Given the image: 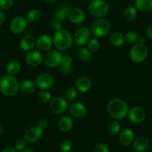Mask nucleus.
Segmentation results:
<instances>
[{"label": "nucleus", "instance_id": "4c0bfd02", "mask_svg": "<svg viewBox=\"0 0 152 152\" xmlns=\"http://www.w3.org/2000/svg\"><path fill=\"white\" fill-rule=\"evenodd\" d=\"M26 146H27V141H26L25 139H18V140L15 142L14 148H15L17 151H22L26 149Z\"/></svg>", "mask_w": 152, "mask_h": 152}, {"label": "nucleus", "instance_id": "09e8293b", "mask_svg": "<svg viewBox=\"0 0 152 152\" xmlns=\"http://www.w3.org/2000/svg\"><path fill=\"white\" fill-rule=\"evenodd\" d=\"M2 133H3V126H2V125L0 122V136L2 135Z\"/></svg>", "mask_w": 152, "mask_h": 152}, {"label": "nucleus", "instance_id": "2eb2a0df", "mask_svg": "<svg viewBox=\"0 0 152 152\" xmlns=\"http://www.w3.org/2000/svg\"><path fill=\"white\" fill-rule=\"evenodd\" d=\"M53 45V40L49 35L42 34L36 39V46L40 52H49Z\"/></svg>", "mask_w": 152, "mask_h": 152}, {"label": "nucleus", "instance_id": "a878e982", "mask_svg": "<svg viewBox=\"0 0 152 152\" xmlns=\"http://www.w3.org/2000/svg\"><path fill=\"white\" fill-rule=\"evenodd\" d=\"M110 41L116 47H121L125 42V35L119 31L113 32L110 37Z\"/></svg>", "mask_w": 152, "mask_h": 152}, {"label": "nucleus", "instance_id": "412c9836", "mask_svg": "<svg viewBox=\"0 0 152 152\" xmlns=\"http://www.w3.org/2000/svg\"><path fill=\"white\" fill-rule=\"evenodd\" d=\"M37 86L35 82L30 79H25L20 84V90L25 95H31L36 90Z\"/></svg>", "mask_w": 152, "mask_h": 152}, {"label": "nucleus", "instance_id": "5701e85b", "mask_svg": "<svg viewBox=\"0 0 152 152\" xmlns=\"http://www.w3.org/2000/svg\"><path fill=\"white\" fill-rule=\"evenodd\" d=\"M73 124H74V122H73L72 119L71 117L68 116H64L60 118L58 126L60 131L66 133L71 131L73 127Z\"/></svg>", "mask_w": 152, "mask_h": 152}, {"label": "nucleus", "instance_id": "72a5a7b5", "mask_svg": "<svg viewBox=\"0 0 152 152\" xmlns=\"http://www.w3.org/2000/svg\"><path fill=\"white\" fill-rule=\"evenodd\" d=\"M78 97V90L74 87H68L65 91V99L68 102H74Z\"/></svg>", "mask_w": 152, "mask_h": 152}, {"label": "nucleus", "instance_id": "b1692460", "mask_svg": "<svg viewBox=\"0 0 152 152\" xmlns=\"http://www.w3.org/2000/svg\"><path fill=\"white\" fill-rule=\"evenodd\" d=\"M61 72L64 75H69L72 71V59L69 55H64L61 64Z\"/></svg>", "mask_w": 152, "mask_h": 152}, {"label": "nucleus", "instance_id": "9d476101", "mask_svg": "<svg viewBox=\"0 0 152 152\" xmlns=\"http://www.w3.org/2000/svg\"><path fill=\"white\" fill-rule=\"evenodd\" d=\"M63 57L64 55L59 51L50 50L45 55L44 62L47 66L50 68H55L61 65Z\"/></svg>", "mask_w": 152, "mask_h": 152}, {"label": "nucleus", "instance_id": "7c9ffc66", "mask_svg": "<svg viewBox=\"0 0 152 152\" xmlns=\"http://www.w3.org/2000/svg\"><path fill=\"white\" fill-rule=\"evenodd\" d=\"M140 37L139 36L138 34L136 31H129L125 34V41L128 43H131V44L138 43L139 40H140Z\"/></svg>", "mask_w": 152, "mask_h": 152}, {"label": "nucleus", "instance_id": "6ab92c4d", "mask_svg": "<svg viewBox=\"0 0 152 152\" xmlns=\"http://www.w3.org/2000/svg\"><path fill=\"white\" fill-rule=\"evenodd\" d=\"M36 46V38L32 34H26L21 39L20 47L25 52H28L33 50Z\"/></svg>", "mask_w": 152, "mask_h": 152}, {"label": "nucleus", "instance_id": "58836bf2", "mask_svg": "<svg viewBox=\"0 0 152 152\" xmlns=\"http://www.w3.org/2000/svg\"><path fill=\"white\" fill-rule=\"evenodd\" d=\"M14 0H0V9L9 10L14 6Z\"/></svg>", "mask_w": 152, "mask_h": 152}, {"label": "nucleus", "instance_id": "ddd939ff", "mask_svg": "<svg viewBox=\"0 0 152 152\" xmlns=\"http://www.w3.org/2000/svg\"><path fill=\"white\" fill-rule=\"evenodd\" d=\"M27 23L28 22L26 18L17 16L13 18L10 23V30L14 34H20L26 29Z\"/></svg>", "mask_w": 152, "mask_h": 152}, {"label": "nucleus", "instance_id": "473e14b6", "mask_svg": "<svg viewBox=\"0 0 152 152\" xmlns=\"http://www.w3.org/2000/svg\"><path fill=\"white\" fill-rule=\"evenodd\" d=\"M101 43L97 37L92 38L87 43V49L90 51V52H96L100 49Z\"/></svg>", "mask_w": 152, "mask_h": 152}, {"label": "nucleus", "instance_id": "6e6552de", "mask_svg": "<svg viewBox=\"0 0 152 152\" xmlns=\"http://www.w3.org/2000/svg\"><path fill=\"white\" fill-rule=\"evenodd\" d=\"M53 76L48 72H43L38 75L35 80V84L37 88L41 90H48L54 84Z\"/></svg>", "mask_w": 152, "mask_h": 152}, {"label": "nucleus", "instance_id": "1a4fd4ad", "mask_svg": "<svg viewBox=\"0 0 152 152\" xmlns=\"http://www.w3.org/2000/svg\"><path fill=\"white\" fill-rule=\"evenodd\" d=\"M90 34H91V31L90 29L86 26H82V27L78 28L75 31L73 36V40L75 42L77 45L83 46L86 43H88L90 39Z\"/></svg>", "mask_w": 152, "mask_h": 152}, {"label": "nucleus", "instance_id": "f704fd0d", "mask_svg": "<svg viewBox=\"0 0 152 152\" xmlns=\"http://www.w3.org/2000/svg\"><path fill=\"white\" fill-rule=\"evenodd\" d=\"M69 10V8H64V7L58 9L55 14V20L60 22H63L64 20H65L67 18V14H68Z\"/></svg>", "mask_w": 152, "mask_h": 152}, {"label": "nucleus", "instance_id": "37998d69", "mask_svg": "<svg viewBox=\"0 0 152 152\" xmlns=\"http://www.w3.org/2000/svg\"><path fill=\"white\" fill-rule=\"evenodd\" d=\"M145 34H146V36H147L149 39L152 40V25L149 26L148 27L146 28Z\"/></svg>", "mask_w": 152, "mask_h": 152}, {"label": "nucleus", "instance_id": "20e7f679", "mask_svg": "<svg viewBox=\"0 0 152 152\" xmlns=\"http://www.w3.org/2000/svg\"><path fill=\"white\" fill-rule=\"evenodd\" d=\"M110 6L106 0H92L88 5V11L96 18H104L108 14Z\"/></svg>", "mask_w": 152, "mask_h": 152}, {"label": "nucleus", "instance_id": "8fccbe9b", "mask_svg": "<svg viewBox=\"0 0 152 152\" xmlns=\"http://www.w3.org/2000/svg\"><path fill=\"white\" fill-rule=\"evenodd\" d=\"M21 152H34V151L33 150H31V149H25V150H23V151H22Z\"/></svg>", "mask_w": 152, "mask_h": 152}, {"label": "nucleus", "instance_id": "4468645a", "mask_svg": "<svg viewBox=\"0 0 152 152\" xmlns=\"http://www.w3.org/2000/svg\"><path fill=\"white\" fill-rule=\"evenodd\" d=\"M26 64L30 66L36 67L40 66L44 61L43 55L39 50H31L27 52L25 58Z\"/></svg>", "mask_w": 152, "mask_h": 152}, {"label": "nucleus", "instance_id": "39448f33", "mask_svg": "<svg viewBox=\"0 0 152 152\" xmlns=\"http://www.w3.org/2000/svg\"><path fill=\"white\" fill-rule=\"evenodd\" d=\"M111 25L106 18H99L95 20L91 26V32L96 37H103L110 31Z\"/></svg>", "mask_w": 152, "mask_h": 152}, {"label": "nucleus", "instance_id": "a211bd4d", "mask_svg": "<svg viewBox=\"0 0 152 152\" xmlns=\"http://www.w3.org/2000/svg\"><path fill=\"white\" fill-rule=\"evenodd\" d=\"M135 140L134 132L130 128H125L122 130L119 134V142L124 146H128L133 143Z\"/></svg>", "mask_w": 152, "mask_h": 152}, {"label": "nucleus", "instance_id": "f3484780", "mask_svg": "<svg viewBox=\"0 0 152 152\" xmlns=\"http://www.w3.org/2000/svg\"><path fill=\"white\" fill-rule=\"evenodd\" d=\"M44 130L38 126L31 127L26 131L24 134V139L28 142H35L40 140L43 134Z\"/></svg>", "mask_w": 152, "mask_h": 152}, {"label": "nucleus", "instance_id": "f257e3e1", "mask_svg": "<svg viewBox=\"0 0 152 152\" xmlns=\"http://www.w3.org/2000/svg\"><path fill=\"white\" fill-rule=\"evenodd\" d=\"M110 116L115 120H122L128 116L129 107L125 100L119 98L113 99L107 106Z\"/></svg>", "mask_w": 152, "mask_h": 152}, {"label": "nucleus", "instance_id": "c9c22d12", "mask_svg": "<svg viewBox=\"0 0 152 152\" xmlns=\"http://www.w3.org/2000/svg\"><path fill=\"white\" fill-rule=\"evenodd\" d=\"M39 99L40 102L43 103H49L52 99V95L48 90H41L38 95Z\"/></svg>", "mask_w": 152, "mask_h": 152}, {"label": "nucleus", "instance_id": "de8ad7c7", "mask_svg": "<svg viewBox=\"0 0 152 152\" xmlns=\"http://www.w3.org/2000/svg\"><path fill=\"white\" fill-rule=\"evenodd\" d=\"M48 4H54L57 2V0H45Z\"/></svg>", "mask_w": 152, "mask_h": 152}, {"label": "nucleus", "instance_id": "423d86ee", "mask_svg": "<svg viewBox=\"0 0 152 152\" xmlns=\"http://www.w3.org/2000/svg\"><path fill=\"white\" fill-rule=\"evenodd\" d=\"M130 58L134 63H142L148 55L147 46L143 43H136L130 50Z\"/></svg>", "mask_w": 152, "mask_h": 152}, {"label": "nucleus", "instance_id": "a18cd8bd", "mask_svg": "<svg viewBox=\"0 0 152 152\" xmlns=\"http://www.w3.org/2000/svg\"><path fill=\"white\" fill-rule=\"evenodd\" d=\"M2 152H19V151H17L14 148L7 147V148H5L2 151Z\"/></svg>", "mask_w": 152, "mask_h": 152}, {"label": "nucleus", "instance_id": "e433bc0d", "mask_svg": "<svg viewBox=\"0 0 152 152\" xmlns=\"http://www.w3.org/2000/svg\"><path fill=\"white\" fill-rule=\"evenodd\" d=\"M60 148L62 152H69L72 148V142L69 140H64L60 143Z\"/></svg>", "mask_w": 152, "mask_h": 152}, {"label": "nucleus", "instance_id": "f8f14e48", "mask_svg": "<svg viewBox=\"0 0 152 152\" xmlns=\"http://www.w3.org/2000/svg\"><path fill=\"white\" fill-rule=\"evenodd\" d=\"M67 18L73 24L79 25L86 20V14L84 10L79 8H72L69 10Z\"/></svg>", "mask_w": 152, "mask_h": 152}, {"label": "nucleus", "instance_id": "f03ea898", "mask_svg": "<svg viewBox=\"0 0 152 152\" xmlns=\"http://www.w3.org/2000/svg\"><path fill=\"white\" fill-rule=\"evenodd\" d=\"M20 90V84L14 75H7L0 80V92L4 96H14Z\"/></svg>", "mask_w": 152, "mask_h": 152}, {"label": "nucleus", "instance_id": "dca6fc26", "mask_svg": "<svg viewBox=\"0 0 152 152\" xmlns=\"http://www.w3.org/2000/svg\"><path fill=\"white\" fill-rule=\"evenodd\" d=\"M70 114L75 118L81 119L84 117L87 113V108L86 105L82 102H74L69 107Z\"/></svg>", "mask_w": 152, "mask_h": 152}, {"label": "nucleus", "instance_id": "393cba45", "mask_svg": "<svg viewBox=\"0 0 152 152\" xmlns=\"http://www.w3.org/2000/svg\"><path fill=\"white\" fill-rule=\"evenodd\" d=\"M135 8L143 13L152 11V0H136Z\"/></svg>", "mask_w": 152, "mask_h": 152}, {"label": "nucleus", "instance_id": "49530a36", "mask_svg": "<svg viewBox=\"0 0 152 152\" xmlns=\"http://www.w3.org/2000/svg\"><path fill=\"white\" fill-rule=\"evenodd\" d=\"M146 42V39L144 37H140V40H139V43H143V44H145Z\"/></svg>", "mask_w": 152, "mask_h": 152}, {"label": "nucleus", "instance_id": "ea45409f", "mask_svg": "<svg viewBox=\"0 0 152 152\" xmlns=\"http://www.w3.org/2000/svg\"><path fill=\"white\" fill-rule=\"evenodd\" d=\"M93 152H110L109 148L104 143H99L94 148Z\"/></svg>", "mask_w": 152, "mask_h": 152}, {"label": "nucleus", "instance_id": "9b49d317", "mask_svg": "<svg viewBox=\"0 0 152 152\" xmlns=\"http://www.w3.org/2000/svg\"><path fill=\"white\" fill-rule=\"evenodd\" d=\"M128 117L131 122L135 124L142 123L146 118V113L140 107H133L129 109Z\"/></svg>", "mask_w": 152, "mask_h": 152}, {"label": "nucleus", "instance_id": "7ed1b4c3", "mask_svg": "<svg viewBox=\"0 0 152 152\" xmlns=\"http://www.w3.org/2000/svg\"><path fill=\"white\" fill-rule=\"evenodd\" d=\"M52 40H53V44L55 45V47L58 50L61 51L69 49L74 41L72 34L64 29L55 32Z\"/></svg>", "mask_w": 152, "mask_h": 152}, {"label": "nucleus", "instance_id": "c756f323", "mask_svg": "<svg viewBox=\"0 0 152 152\" xmlns=\"http://www.w3.org/2000/svg\"><path fill=\"white\" fill-rule=\"evenodd\" d=\"M20 69H21V65L18 61H11L10 63H8V66H7V72H8V75H17V73L20 72Z\"/></svg>", "mask_w": 152, "mask_h": 152}, {"label": "nucleus", "instance_id": "2f4dec72", "mask_svg": "<svg viewBox=\"0 0 152 152\" xmlns=\"http://www.w3.org/2000/svg\"><path fill=\"white\" fill-rule=\"evenodd\" d=\"M121 131H122V127L118 120H114L111 122L108 126V131L113 136L119 135Z\"/></svg>", "mask_w": 152, "mask_h": 152}, {"label": "nucleus", "instance_id": "aec40b11", "mask_svg": "<svg viewBox=\"0 0 152 152\" xmlns=\"http://www.w3.org/2000/svg\"><path fill=\"white\" fill-rule=\"evenodd\" d=\"M76 89L80 93H86L90 90L92 87L91 80L87 76H81L75 83Z\"/></svg>", "mask_w": 152, "mask_h": 152}, {"label": "nucleus", "instance_id": "4be33fe9", "mask_svg": "<svg viewBox=\"0 0 152 152\" xmlns=\"http://www.w3.org/2000/svg\"><path fill=\"white\" fill-rule=\"evenodd\" d=\"M149 140L147 137L144 136H140L137 137L133 142V147L134 150L138 152H142L148 148Z\"/></svg>", "mask_w": 152, "mask_h": 152}, {"label": "nucleus", "instance_id": "0eeeda50", "mask_svg": "<svg viewBox=\"0 0 152 152\" xmlns=\"http://www.w3.org/2000/svg\"><path fill=\"white\" fill-rule=\"evenodd\" d=\"M49 108L54 113L58 115L64 114L69 109L68 101L61 96L54 97L49 102Z\"/></svg>", "mask_w": 152, "mask_h": 152}, {"label": "nucleus", "instance_id": "79ce46f5", "mask_svg": "<svg viewBox=\"0 0 152 152\" xmlns=\"http://www.w3.org/2000/svg\"><path fill=\"white\" fill-rule=\"evenodd\" d=\"M48 125H49L48 120H46V119H41L40 120L38 121L37 126L43 130L46 129V128L48 127Z\"/></svg>", "mask_w": 152, "mask_h": 152}, {"label": "nucleus", "instance_id": "c85d7f7f", "mask_svg": "<svg viewBox=\"0 0 152 152\" xmlns=\"http://www.w3.org/2000/svg\"><path fill=\"white\" fill-rule=\"evenodd\" d=\"M78 57L82 62H88L91 59V52L87 47L81 46L78 50Z\"/></svg>", "mask_w": 152, "mask_h": 152}, {"label": "nucleus", "instance_id": "cd10ccee", "mask_svg": "<svg viewBox=\"0 0 152 152\" xmlns=\"http://www.w3.org/2000/svg\"><path fill=\"white\" fill-rule=\"evenodd\" d=\"M40 17H41V12L40 10L33 8L28 12L26 19L28 23H35L40 20Z\"/></svg>", "mask_w": 152, "mask_h": 152}, {"label": "nucleus", "instance_id": "c03bdc74", "mask_svg": "<svg viewBox=\"0 0 152 152\" xmlns=\"http://www.w3.org/2000/svg\"><path fill=\"white\" fill-rule=\"evenodd\" d=\"M5 21V14L2 10L0 9V26H2Z\"/></svg>", "mask_w": 152, "mask_h": 152}, {"label": "nucleus", "instance_id": "bb28decb", "mask_svg": "<svg viewBox=\"0 0 152 152\" xmlns=\"http://www.w3.org/2000/svg\"><path fill=\"white\" fill-rule=\"evenodd\" d=\"M125 20L128 22H133L137 17V10L135 7L129 6L126 8L123 14Z\"/></svg>", "mask_w": 152, "mask_h": 152}, {"label": "nucleus", "instance_id": "a19ab883", "mask_svg": "<svg viewBox=\"0 0 152 152\" xmlns=\"http://www.w3.org/2000/svg\"><path fill=\"white\" fill-rule=\"evenodd\" d=\"M52 26L54 28V29H55L56 31H61L63 29L61 22L58 21V20H55V19H54L52 21Z\"/></svg>", "mask_w": 152, "mask_h": 152}]
</instances>
